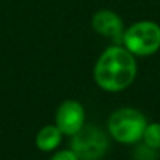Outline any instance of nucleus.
I'll return each instance as SVG.
<instances>
[{
	"label": "nucleus",
	"instance_id": "6e6552de",
	"mask_svg": "<svg viewBox=\"0 0 160 160\" xmlns=\"http://www.w3.org/2000/svg\"><path fill=\"white\" fill-rule=\"evenodd\" d=\"M142 139H143V143L146 146L152 148L155 150H159L160 149V122L148 124Z\"/></svg>",
	"mask_w": 160,
	"mask_h": 160
},
{
	"label": "nucleus",
	"instance_id": "20e7f679",
	"mask_svg": "<svg viewBox=\"0 0 160 160\" xmlns=\"http://www.w3.org/2000/svg\"><path fill=\"white\" fill-rule=\"evenodd\" d=\"M122 42L132 55H152L160 48V27L152 21L136 22L124 32Z\"/></svg>",
	"mask_w": 160,
	"mask_h": 160
},
{
	"label": "nucleus",
	"instance_id": "f03ea898",
	"mask_svg": "<svg viewBox=\"0 0 160 160\" xmlns=\"http://www.w3.org/2000/svg\"><path fill=\"white\" fill-rule=\"evenodd\" d=\"M148 127L146 117L135 108H119L108 119V131L119 143L132 145L142 139Z\"/></svg>",
	"mask_w": 160,
	"mask_h": 160
},
{
	"label": "nucleus",
	"instance_id": "9d476101",
	"mask_svg": "<svg viewBox=\"0 0 160 160\" xmlns=\"http://www.w3.org/2000/svg\"><path fill=\"white\" fill-rule=\"evenodd\" d=\"M49 160H79V158L75 155V152L70 149V150H59V152H56Z\"/></svg>",
	"mask_w": 160,
	"mask_h": 160
},
{
	"label": "nucleus",
	"instance_id": "39448f33",
	"mask_svg": "<svg viewBox=\"0 0 160 160\" xmlns=\"http://www.w3.org/2000/svg\"><path fill=\"white\" fill-rule=\"evenodd\" d=\"M55 125L63 135L73 136L84 125V108L79 101L66 100L56 110Z\"/></svg>",
	"mask_w": 160,
	"mask_h": 160
},
{
	"label": "nucleus",
	"instance_id": "423d86ee",
	"mask_svg": "<svg viewBox=\"0 0 160 160\" xmlns=\"http://www.w3.org/2000/svg\"><path fill=\"white\" fill-rule=\"evenodd\" d=\"M91 25L100 35L107 37L117 42L122 41L124 37V25L115 13L110 10H100L93 16Z\"/></svg>",
	"mask_w": 160,
	"mask_h": 160
},
{
	"label": "nucleus",
	"instance_id": "1a4fd4ad",
	"mask_svg": "<svg viewBox=\"0 0 160 160\" xmlns=\"http://www.w3.org/2000/svg\"><path fill=\"white\" fill-rule=\"evenodd\" d=\"M133 160H158V153L155 149L146 146V145H141L138 149L133 152Z\"/></svg>",
	"mask_w": 160,
	"mask_h": 160
},
{
	"label": "nucleus",
	"instance_id": "f257e3e1",
	"mask_svg": "<svg viewBox=\"0 0 160 160\" xmlns=\"http://www.w3.org/2000/svg\"><path fill=\"white\" fill-rule=\"evenodd\" d=\"M136 78V62L124 47L114 45L105 49L94 68V79L105 91H121L129 87Z\"/></svg>",
	"mask_w": 160,
	"mask_h": 160
},
{
	"label": "nucleus",
	"instance_id": "7ed1b4c3",
	"mask_svg": "<svg viewBox=\"0 0 160 160\" xmlns=\"http://www.w3.org/2000/svg\"><path fill=\"white\" fill-rule=\"evenodd\" d=\"M70 149L79 160H100L110 149V141L104 131L97 125H83V128L72 136Z\"/></svg>",
	"mask_w": 160,
	"mask_h": 160
},
{
	"label": "nucleus",
	"instance_id": "0eeeda50",
	"mask_svg": "<svg viewBox=\"0 0 160 160\" xmlns=\"http://www.w3.org/2000/svg\"><path fill=\"white\" fill-rule=\"evenodd\" d=\"M62 135L63 133L59 131V128L56 125H47V127L41 128L39 132L37 133V138H35L37 148L39 150H42V152L55 150L61 145Z\"/></svg>",
	"mask_w": 160,
	"mask_h": 160
}]
</instances>
